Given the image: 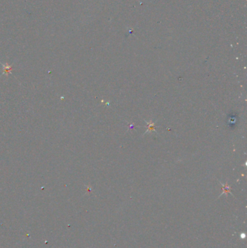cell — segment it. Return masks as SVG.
Here are the masks:
<instances>
[{"instance_id": "cell-2", "label": "cell", "mask_w": 247, "mask_h": 248, "mask_svg": "<svg viewBox=\"0 0 247 248\" xmlns=\"http://www.w3.org/2000/svg\"><path fill=\"white\" fill-rule=\"evenodd\" d=\"M11 69H12V68L11 67H8V65H4V71H5V73L6 74V75H8V73H10Z\"/></svg>"}, {"instance_id": "cell-1", "label": "cell", "mask_w": 247, "mask_h": 248, "mask_svg": "<svg viewBox=\"0 0 247 248\" xmlns=\"http://www.w3.org/2000/svg\"><path fill=\"white\" fill-rule=\"evenodd\" d=\"M222 189H223V192L221 194V195H222V194H231L230 193V187H229V186L228 185V184H225V185H223V188H222ZM220 195V196H221Z\"/></svg>"}]
</instances>
